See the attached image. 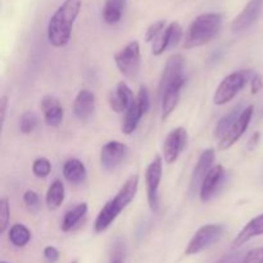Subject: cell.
Returning <instances> with one entry per match:
<instances>
[{"label": "cell", "mask_w": 263, "mask_h": 263, "mask_svg": "<svg viewBox=\"0 0 263 263\" xmlns=\"http://www.w3.org/2000/svg\"><path fill=\"white\" fill-rule=\"evenodd\" d=\"M166 27H167V23L164 20H159V21H156L154 23H152L145 32L146 43H154V41L157 40V37H158V36L166 30Z\"/></svg>", "instance_id": "obj_30"}, {"label": "cell", "mask_w": 263, "mask_h": 263, "mask_svg": "<svg viewBox=\"0 0 263 263\" xmlns=\"http://www.w3.org/2000/svg\"><path fill=\"white\" fill-rule=\"evenodd\" d=\"M95 110V95L87 89L80 90L73 102V112L81 121H87Z\"/></svg>", "instance_id": "obj_20"}, {"label": "cell", "mask_w": 263, "mask_h": 263, "mask_svg": "<svg viewBox=\"0 0 263 263\" xmlns=\"http://www.w3.org/2000/svg\"><path fill=\"white\" fill-rule=\"evenodd\" d=\"M259 140H261V133L257 131V133H254L253 135L251 136V139H249L248 143H247V151L248 152L256 151V148L259 144Z\"/></svg>", "instance_id": "obj_39"}, {"label": "cell", "mask_w": 263, "mask_h": 263, "mask_svg": "<svg viewBox=\"0 0 263 263\" xmlns=\"http://www.w3.org/2000/svg\"><path fill=\"white\" fill-rule=\"evenodd\" d=\"M71 263H79V261H77V259H74V261H72Z\"/></svg>", "instance_id": "obj_40"}, {"label": "cell", "mask_w": 263, "mask_h": 263, "mask_svg": "<svg viewBox=\"0 0 263 263\" xmlns=\"http://www.w3.org/2000/svg\"><path fill=\"white\" fill-rule=\"evenodd\" d=\"M223 231H225V228L222 225H217V223H208V225L202 226L195 231L193 238L190 239L189 244L185 249V254L194 256V254L205 251L212 244L220 240Z\"/></svg>", "instance_id": "obj_5"}, {"label": "cell", "mask_w": 263, "mask_h": 263, "mask_svg": "<svg viewBox=\"0 0 263 263\" xmlns=\"http://www.w3.org/2000/svg\"><path fill=\"white\" fill-rule=\"evenodd\" d=\"M215 151L212 148L205 149L202 152V154L198 158L197 164H195L194 170H193L192 179H190V185H189V192L190 194H195L198 189H200V185H202L203 179L205 177V175L210 172V170L213 167V162H215Z\"/></svg>", "instance_id": "obj_15"}, {"label": "cell", "mask_w": 263, "mask_h": 263, "mask_svg": "<svg viewBox=\"0 0 263 263\" xmlns=\"http://www.w3.org/2000/svg\"><path fill=\"white\" fill-rule=\"evenodd\" d=\"M87 213V204L86 203H80V204L74 205L73 208L67 211L63 216V220H62L61 229L64 233H68L72 229H74L77 226V223L85 217V215Z\"/></svg>", "instance_id": "obj_25"}, {"label": "cell", "mask_w": 263, "mask_h": 263, "mask_svg": "<svg viewBox=\"0 0 263 263\" xmlns=\"http://www.w3.org/2000/svg\"><path fill=\"white\" fill-rule=\"evenodd\" d=\"M249 79V71H235L228 74L222 81L220 82L213 95V102L216 105H225L234 99L244 86L247 85Z\"/></svg>", "instance_id": "obj_4"}, {"label": "cell", "mask_w": 263, "mask_h": 263, "mask_svg": "<svg viewBox=\"0 0 263 263\" xmlns=\"http://www.w3.org/2000/svg\"><path fill=\"white\" fill-rule=\"evenodd\" d=\"M0 263H8V262H4V261H3V262H0Z\"/></svg>", "instance_id": "obj_41"}, {"label": "cell", "mask_w": 263, "mask_h": 263, "mask_svg": "<svg viewBox=\"0 0 263 263\" xmlns=\"http://www.w3.org/2000/svg\"><path fill=\"white\" fill-rule=\"evenodd\" d=\"M263 10V0H249L248 4L231 22V31L240 33L251 28L258 21Z\"/></svg>", "instance_id": "obj_12"}, {"label": "cell", "mask_w": 263, "mask_h": 263, "mask_svg": "<svg viewBox=\"0 0 263 263\" xmlns=\"http://www.w3.org/2000/svg\"><path fill=\"white\" fill-rule=\"evenodd\" d=\"M115 63L118 71L127 79L138 76L140 69V45L136 40L130 41L122 50L115 55Z\"/></svg>", "instance_id": "obj_7"}, {"label": "cell", "mask_w": 263, "mask_h": 263, "mask_svg": "<svg viewBox=\"0 0 263 263\" xmlns=\"http://www.w3.org/2000/svg\"><path fill=\"white\" fill-rule=\"evenodd\" d=\"M243 259L244 256L238 252V253H230L228 256H223L215 263H243Z\"/></svg>", "instance_id": "obj_37"}, {"label": "cell", "mask_w": 263, "mask_h": 263, "mask_svg": "<svg viewBox=\"0 0 263 263\" xmlns=\"http://www.w3.org/2000/svg\"><path fill=\"white\" fill-rule=\"evenodd\" d=\"M263 235V213L258 215L257 217L252 218L246 226L240 230V233L235 236L233 240L234 248H239L243 247L244 244L248 243L253 238Z\"/></svg>", "instance_id": "obj_21"}, {"label": "cell", "mask_w": 263, "mask_h": 263, "mask_svg": "<svg viewBox=\"0 0 263 263\" xmlns=\"http://www.w3.org/2000/svg\"><path fill=\"white\" fill-rule=\"evenodd\" d=\"M44 258L48 262L54 263L59 259V251L53 246H49L44 248Z\"/></svg>", "instance_id": "obj_35"}, {"label": "cell", "mask_w": 263, "mask_h": 263, "mask_svg": "<svg viewBox=\"0 0 263 263\" xmlns=\"http://www.w3.org/2000/svg\"><path fill=\"white\" fill-rule=\"evenodd\" d=\"M125 262V247L123 244L118 243L115 246V249L112 252L109 263H123Z\"/></svg>", "instance_id": "obj_34"}, {"label": "cell", "mask_w": 263, "mask_h": 263, "mask_svg": "<svg viewBox=\"0 0 263 263\" xmlns=\"http://www.w3.org/2000/svg\"><path fill=\"white\" fill-rule=\"evenodd\" d=\"M127 0H105L103 18L108 25H116L122 20Z\"/></svg>", "instance_id": "obj_24"}, {"label": "cell", "mask_w": 263, "mask_h": 263, "mask_svg": "<svg viewBox=\"0 0 263 263\" xmlns=\"http://www.w3.org/2000/svg\"><path fill=\"white\" fill-rule=\"evenodd\" d=\"M182 35L184 32H182V27L179 22H171L170 25H167L166 30L153 43V46H152L153 55L159 57L168 49L176 48L177 44L181 41Z\"/></svg>", "instance_id": "obj_13"}, {"label": "cell", "mask_w": 263, "mask_h": 263, "mask_svg": "<svg viewBox=\"0 0 263 263\" xmlns=\"http://www.w3.org/2000/svg\"><path fill=\"white\" fill-rule=\"evenodd\" d=\"M263 89V79L259 73L254 74L253 77L251 79V91L252 94L256 95L258 94L259 91Z\"/></svg>", "instance_id": "obj_36"}, {"label": "cell", "mask_w": 263, "mask_h": 263, "mask_svg": "<svg viewBox=\"0 0 263 263\" xmlns=\"http://www.w3.org/2000/svg\"><path fill=\"white\" fill-rule=\"evenodd\" d=\"M163 172V158L161 156L154 157L153 161L145 170V185L148 204L153 212H157L159 207V185Z\"/></svg>", "instance_id": "obj_8"}, {"label": "cell", "mask_w": 263, "mask_h": 263, "mask_svg": "<svg viewBox=\"0 0 263 263\" xmlns=\"http://www.w3.org/2000/svg\"><path fill=\"white\" fill-rule=\"evenodd\" d=\"M8 105H9V99H8L7 95H3V97L0 98V122H2V125H4L5 122Z\"/></svg>", "instance_id": "obj_38"}, {"label": "cell", "mask_w": 263, "mask_h": 263, "mask_svg": "<svg viewBox=\"0 0 263 263\" xmlns=\"http://www.w3.org/2000/svg\"><path fill=\"white\" fill-rule=\"evenodd\" d=\"M253 105H248L246 109L241 110L240 116H239L236 122L233 125V127L229 130V133L226 134V135L221 139L220 143H218V149H220V151H228V149H230L234 144L238 143V141L240 140L241 136H243L244 134H246V131L248 130L249 123H251L252 117H253Z\"/></svg>", "instance_id": "obj_10"}, {"label": "cell", "mask_w": 263, "mask_h": 263, "mask_svg": "<svg viewBox=\"0 0 263 263\" xmlns=\"http://www.w3.org/2000/svg\"><path fill=\"white\" fill-rule=\"evenodd\" d=\"M186 79L181 77V79L176 80L172 84H170L163 91L161 92L162 99H161V110H162V120H167V118L171 116V113L174 112L175 108H176L177 103L180 99V92L181 89L184 87Z\"/></svg>", "instance_id": "obj_17"}, {"label": "cell", "mask_w": 263, "mask_h": 263, "mask_svg": "<svg viewBox=\"0 0 263 263\" xmlns=\"http://www.w3.org/2000/svg\"><path fill=\"white\" fill-rule=\"evenodd\" d=\"M240 113V105H238V107H235L234 109H231L228 115L223 116V117L218 121L217 125H216L215 127V138L221 140V139L229 133V130L233 127V125L236 122V120L239 118Z\"/></svg>", "instance_id": "obj_26"}, {"label": "cell", "mask_w": 263, "mask_h": 263, "mask_svg": "<svg viewBox=\"0 0 263 263\" xmlns=\"http://www.w3.org/2000/svg\"><path fill=\"white\" fill-rule=\"evenodd\" d=\"M222 21V14L220 13H204L195 17L185 33L184 48L194 49L211 43L220 32Z\"/></svg>", "instance_id": "obj_3"}, {"label": "cell", "mask_w": 263, "mask_h": 263, "mask_svg": "<svg viewBox=\"0 0 263 263\" xmlns=\"http://www.w3.org/2000/svg\"><path fill=\"white\" fill-rule=\"evenodd\" d=\"M64 197H66V189H64V184L61 180H54L48 187V192L45 195V204L49 211H57L64 202Z\"/></svg>", "instance_id": "obj_23"}, {"label": "cell", "mask_w": 263, "mask_h": 263, "mask_svg": "<svg viewBox=\"0 0 263 263\" xmlns=\"http://www.w3.org/2000/svg\"><path fill=\"white\" fill-rule=\"evenodd\" d=\"M10 218V204L8 198H2L0 200V233L4 234L9 225Z\"/></svg>", "instance_id": "obj_31"}, {"label": "cell", "mask_w": 263, "mask_h": 263, "mask_svg": "<svg viewBox=\"0 0 263 263\" xmlns=\"http://www.w3.org/2000/svg\"><path fill=\"white\" fill-rule=\"evenodd\" d=\"M41 112L44 115V120L49 126H59L63 122L64 109L61 105V102L54 95H45L40 103Z\"/></svg>", "instance_id": "obj_18"}, {"label": "cell", "mask_w": 263, "mask_h": 263, "mask_svg": "<svg viewBox=\"0 0 263 263\" xmlns=\"http://www.w3.org/2000/svg\"><path fill=\"white\" fill-rule=\"evenodd\" d=\"M139 187V176L134 175V176L128 177L125 181V184L121 186L118 193L113 199L108 200L105 203L104 207L100 210L98 213L97 220H95L94 229L95 233L100 234L104 233L110 225L116 221V218L120 216V213L130 204L135 198L136 193H138Z\"/></svg>", "instance_id": "obj_2"}, {"label": "cell", "mask_w": 263, "mask_h": 263, "mask_svg": "<svg viewBox=\"0 0 263 263\" xmlns=\"http://www.w3.org/2000/svg\"><path fill=\"white\" fill-rule=\"evenodd\" d=\"M37 125H39V117L36 113L31 112V110H27V112H25L22 116H21L20 130L21 133L25 134V135H28V134L33 133L35 128L37 127Z\"/></svg>", "instance_id": "obj_28"}, {"label": "cell", "mask_w": 263, "mask_h": 263, "mask_svg": "<svg viewBox=\"0 0 263 263\" xmlns=\"http://www.w3.org/2000/svg\"><path fill=\"white\" fill-rule=\"evenodd\" d=\"M86 167L80 159L71 158L63 164V176L68 182L73 185L82 184L86 180Z\"/></svg>", "instance_id": "obj_22"}, {"label": "cell", "mask_w": 263, "mask_h": 263, "mask_svg": "<svg viewBox=\"0 0 263 263\" xmlns=\"http://www.w3.org/2000/svg\"><path fill=\"white\" fill-rule=\"evenodd\" d=\"M81 5L82 0H64L50 17L48 23V40L54 48H64L69 43Z\"/></svg>", "instance_id": "obj_1"}, {"label": "cell", "mask_w": 263, "mask_h": 263, "mask_svg": "<svg viewBox=\"0 0 263 263\" xmlns=\"http://www.w3.org/2000/svg\"><path fill=\"white\" fill-rule=\"evenodd\" d=\"M187 131L184 127H176L170 131L166 136L162 146V154L167 164H172L179 159L180 154L185 149L187 144Z\"/></svg>", "instance_id": "obj_9"}, {"label": "cell", "mask_w": 263, "mask_h": 263, "mask_svg": "<svg viewBox=\"0 0 263 263\" xmlns=\"http://www.w3.org/2000/svg\"><path fill=\"white\" fill-rule=\"evenodd\" d=\"M151 99H149V92L145 86H141L136 95L135 102L133 103L127 112L123 116L122 123H121V131L125 135H131L134 131L138 128L139 122L143 118V116L148 112Z\"/></svg>", "instance_id": "obj_6"}, {"label": "cell", "mask_w": 263, "mask_h": 263, "mask_svg": "<svg viewBox=\"0 0 263 263\" xmlns=\"http://www.w3.org/2000/svg\"><path fill=\"white\" fill-rule=\"evenodd\" d=\"M51 163L45 157H39L32 163V174L39 179H45L50 175Z\"/></svg>", "instance_id": "obj_29"}, {"label": "cell", "mask_w": 263, "mask_h": 263, "mask_svg": "<svg viewBox=\"0 0 263 263\" xmlns=\"http://www.w3.org/2000/svg\"><path fill=\"white\" fill-rule=\"evenodd\" d=\"M243 263H263V247L247 252L244 254Z\"/></svg>", "instance_id": "obj_32"}, {"label": "cell", "mask_w": 263, "mask_h": 263, "mask_svg": "<svg viewBox=\"0 0 263 263\" xmlns=\"http://www.w3.org/2000/svg\"><path fill=\"white\" fill-rule=\"evenodd\" d=\"M136 97L134 95L133 90L128 87L126 82L121 81L117 84L116 90L109 92L108 97V102H109V107L113 112L116 113H126L128 108L133 105L135 102Z\"/></svg>", "instance_id": "obj_16"}, {"label": "cell", "mask_w": 263, "mask_h": 263, "mask_svg": "<svg viewBox=\"0 0 263 263\" xmlns=\"http://www.w3.org/2000/svg\"><path fill=\"white\" fill-rule=\"evenodd\" d=\"M127 153L128 149L126 144L117 140L108 141L105 145H103L102 151H100L102 167L107 171H115L123 163V161L127 157Z\"/></svg>", "instance_id": "obj_11"}, {"label": "cell", "mask_w": 263, "mask_h": 263, "mask_svg": "<svg viewBox=\"0 0 263 263\" xmlns=\"http://www.w3.org/2000/svg\"><path fill=\"white\" fill-rule=\"evenodd\" d=\"M8 238H9L10 243L17 248H23L27 246L31 240V233L25 225L22 223H14L12 228L9 229L8 233Z\"/></svg>", "instance_id": "obj_27"}, {"label": "cell", "mask_w": 263, "mask_h": 263, "mask_svg": "<svg viewBox=\"0 0 263 263\" xmlns=\"http://www.w3.org/2000/svg\"><path fill=\"white\" fill-rule=\"evenodd\" d=\"M182 71H184V58H182L181 54H174V55L170 57L166 66H164L163 72H162L159 91L162 92L170 84L184 77Z\"/></svg>", "instance_id": "obj_19"}, {"label": "cell", "mask_w": 263, "mask_h": 263, "mask_svg": "<svg viewBox=\"0 0 263 263\" xmlns=\"http://www.w3.org/2000/svg\"><path fill=\"white\" fill-rule=\"evenodd\" d=\"M225 175L226 171L222 164H216L210 170V172L203 179L199 189V197L202 202L207 203L215 197L218 187L221 186V182L225 179Z\"/></svg>", "instance_id": "obj_14"}, {"label": "cell", "mask_w": 263, "mask_h": 263, "mask_svg": "<svg viewBox=\"0 0 263 263\" xmlns=\"http://www.w3.org/2000/svg\"><path fill=\"white\" fill-rule=\"evenodd\" d=\"M23 202L28 208H36L40 202V198H39L37 193L33 192V190H26L25 194H23Z\"/></svg>", "instance_id": "obj_33"}]
</instances>
